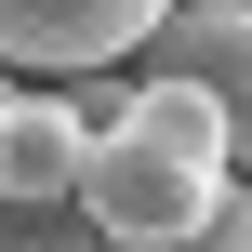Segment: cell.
Here are the masks:
<instances>
[{
    "label": "cell",
    "instance_id": "1",
    "mask_svg": "<svg viewBox=\"0 0 252 252\" xmlns=\"http://www.w3.org/2000/svg\"><path fill=\"white\" fill-rule=\"evenodd\" d=\"M239 186V133L213 93L186 80H146V106L120 133H93V173H80V213L106 226V252H159L186 226H213V199Z\"/></svg>",
    "mask_w": 252,
    "mask_h": 252
},
{
    "label": "cell",
    "instance_id": "2",
    "mask_svg": "<svg viewBox=\"0 0 252 252\" xmlns=\"http://www.w3.org/2000/svg\"><path fill=\"white\" fill-rule=\"evenodd\" d=\"M173 27V0H0V66L13 80H106Z\"/></svg>",
    "mask_w": 252,
    "mask_h": 252
},
{
    "label": "cell",
    "instance_id": "3",
    "mask_svg": "<svg viewBox=\"0 0 252 252\" xmlns=\"http://www.w3.org/2000/svg\"><path fill=\"white\" fill-rule=\"evenodd\" d=\"M133 80H186V93H213L226 133H239V159H252V0H173V27L133 53Z\"/></svg>",
    "mask_w": 252,
    "mask_h": 252
},
{
    "label": "cell",
    "instance_id": "4",
    "mask_svg": "<svg viewBox=\"0 0 252 252\" xmlns=\"http://www.w3.org/2000/svg\"><path fill=\"white\" fill-rule=\"evenodd\" d=\"M80 173H93L80 106H66V93H27L13 133H0V199H27V213H80Z\"/></svg>",
    "mask_w": 252,
    "mask_h": 252
},
{
    "label": "cell",
    "instance_id": "5",
    "mask_svg": "<svg viewBox=\"0 0 252 252\" xmlns=\"http://www.w3.org/2000/svg\"><path fill=\"white\" fill-rule=\"evenodd\" d=\"M0 252H106L93 213H27V199H0Z\"/></svg>",
    "mask_w": 252,
    "mask_h": 252
},
{
    "label": "cell",
    "instance_id": "6",
    "mask_svg": "<svg viewBox=\"0 0 252 252\" xmlns=\"http://www.w3.org/2000/svg\"><path fill=\"white\" fill-rule=\"evenodd\" d=\"M159 252H252V173L213 199V226H186V239H159Z\"/></svg>",
    "mask_w": 252,
    "mask_h": 252
},
{
    "label": "cell",
    "instance_id": "7",
    "mask_svg": "<svg viewBox=\"0 0 252 252\" xmlns=\"http://www.w3.org/2000/svg\"><path fill=\"white\" fill-rule=\"evenodd\" d=\"M13 106H27V93H13V66H0V133H13Z\"/></svg>",
    "mask_w": 252,
    "mask_h": 252
}]
</instances>
